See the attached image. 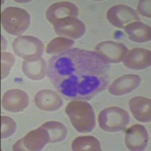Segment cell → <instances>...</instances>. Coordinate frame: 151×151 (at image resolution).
Masks as SVG:
<instances>
[{
  "label": "cell",
  "instance_id": "ac0fdd59",
  "mask_svg": "<svg viewBox=\"0 0 151 151\" xmlns=\"http://www.w3.org/2000/svg\"><path fill=\"white\" fill-rule=\"evenodd\" d=\"M130 40L137 43H144L150 41V27L141 22H133L124 27Z\"/></svg>",
  "mask_w": 151,
  "mask_h": 151
},
{
  "label": "cell",
  "instance_id": "d6986e66",
  "mask_svg": "<svg viewBox=\"0 0 151 151\" xmlns=\"http://www.w3.org/2000/svg\"><path fill=\"white\" fill-rule=\"evenodd\" d=\"M42 127L46 129L50 136L49 143H59L64 141L67 137V129L61 122H47L42 125Z\"/></svg>",
  "mask_w": 151,
  "mask_h": 151
},
{
  "label": "cell",
  "instance_id": "ba28073f",
  "mask_svg": "<svg viewBox=\"0 0 151 151\" xmlns=\"http://www.w3.org/2000/svg\"><path fill=\"white\" fill-rule=\"evenodd\" d=\"M128 52L129 49L124 44L112 41L102 42L95 48V52L109 64L123 61Z\"/></svg>",
  "mask_w": 151,
  "mask_h": 151
},
{
  "label": "cell",
  "instance_id": "30bf717a",
  "mask_svg": "<svg viewBox=\"0 0 151 151\" xmlns=\"http://www.w3.org/2000/svg\"><path fill=\"white\" fill-rule=\"evenodd\" d=\"M56 33L59 36H67L78 40L86 33V27L83 21L76 17H70L58 21L54 24Z\"/></svg>",
  "mask_w": 151,
  "mask_h": 151
},
{
  "label": "cell",
  "instance_id": "7a4b0ae2",
  "mask_svg": "<svg viewBox=\"0 0 151 151\" xmlns=\"http://www.w3.org/2000/svg\"><path fill=\"white\" fill-rule=\"evenodd\" d=\"M65 112L74 129L80 133L91 132L95 127V114L87 101L74 100L67 104Z\"/></svg>",
  "mask_w": 151,
  "mask_h": 151
},
{
  "label": "cell",
  "instance_id": "ffe728a7",
  "mask_svg": "<svg viewBox=\"0 0 151 151\" xmlns=\"http://www.w3.org/2000/svg\"><path fill=\"white\" fill-rule=\"evenodd\" d=\"M74 151H101V147L99 141L92 136H81L73 141L71 145Z\"/></svg>",
  "mask_w": 151,
  "mask_h": 151
},
{
  "label": "cell",
  "instance_id": "7402d4cb",
  "mask_svg": "<svg viewBox=\"0 0 151 151\" xmlns=\"http://www.w3.org/2000/svg\"><path fill=\"white\" fill-rule=\"evenodd\" d=\"M1 123H2V133H1L2 139L8 138L14 134L17 129V125L13 119L6 116H2L1 117Z\"/></svg>",
  "mask_w": 151,
  "mask_h": 151
},
{
  "label": "cell",
  "instance_id": "3957f363",
  "mask_svg": "<svg viewBox=\"0 0 151 151\" xmlns=\"http://www.w3.org/2000/svg\"><path fill=\"white\" fill-rule=\"evenodd\" d=\"M2 27L12 36H21L29 28L30 16L25 9L9 7L2 11L1 15Z\"/></svg>",
  "mask_w": 151,
  "mask_h": 151
},
{
  "label": "cell",
  "instance_id": "e0dca14e",
  "mask_svg": "<svg viewBox=\"0 0 151 151\" xmlns=\"http://www.w3.org/2000/svg\"><path fill=\"white\" fill-rule=\"evenodd\" d=\"M46 62L42 58L35 60H24L22 70L27 77L32 80H40L45 78L46 73Z\"/></svg>",
  "mask_w": 151,
  "mask_h": 151
},
{
  "label": "cell",
  "instance_id": "cb8c5ba5",
  "mask_svg": "<svg viewBox=\"0 0 151 151\" xmlns=\"http://www.w3.org/2000/svg\"><path fill=\"white\" fill-rule=\"evenodd\" d=\"M137 10L143 16L150 17V1H140Z\"/></svg>",
  "mask_w": 151,
  "mask_h": 151
},
{
  "label": "cell",
  "instance_id": "44dd1931",
  "mask_svg": "<svg viewBox=\"0 0 151 151\" xmlns=\"http://www.w3.org/2000/svg\"><path fill=\"white\" fill-rule=\"evenodd\" d=\"M75 42L67 38L58 37L50 42L47 45L46 53L51 55H59L70 49Z\"/></svg>",
  "mask_w": 151,
  "mask_h": 151
},
{
  "label": "cell",
  "instance_id": "5b68a950",
  "mask_svg": "<svg viewBox=\"0 0 151 151\" xmlns=\"http://www.w3.org/2000/svg\"><path fill=\"white\" fill-rule=\"evenodd\" d=\"M12 48L18 57L26 60H35L42 56L45 51L42 42L31 36H21L14 40Z\"/></svg>",
  "mask_w": 151,
  "mask_h": 151
},
{
  "label": "cell",
  "instance_id": "4fadbf2b",
  "mask_svg": "<svg viewBox=\"0 0 151 151\" xmlns=\"http://www.w3.org/2000/svg\"><path fill=\"white\" fill-rule=\"evenodd\" d=\"M150 63V51L142 48H134L129 51L123 60L124 65L134 70L147 68Z\"/></svg>",
  "mask_w": 151,
  "mask_h": 151
},
{
  "label": "cell",
  "instance_id": "9a60e30c",
  "mask_svg": "<svg viewBox=\"0 0 151 151\" xmlns=\"http://www.w3.org/2000/svg\"><path fill=\"white\" fill-rule=\"evenodd\" d=\"M34 102L37 108L43 111L54 112L63 104L61 97L52 90H42L35 95Z\"/></svg>",
  "mask_w": 151,
  "mask_h": 151
},
{
  "label": "cell",
  "instance_id": "7c38bea8",
  "mask_svg": "<svg viewBox=\"0 0 151 151\" xmlns=\"http://www.w3.org/2000/svg\"><path fill=\"white\" fill-rule=\"evenodd\" d=\"M148 141L147 131L143 125H132L125 132V142L130 150H144L147 146Z\"/></svg>",
  "mask_w": 151,
  "mask_h": 151
},
{
  "label": "cell",
  "instance_id": "8fae6325",
  "mask_svg": "<svg viewBox=\"0 0 151 151\" xmlns=\"http://www.w3.org/2000/svg\"><path fill=\"white\" fill-rule=\"evenodd\" d=\"M79 9L75 4L70 2H59L50 6L46 12V17L52 24L70 17H77Z\"/></svg>",
  "mask_w": 151,
  "mask_h": 151
},
{
  "label": "cell",
  "instance_id": "2e32d148",
  "mask_svg": "<svg viewBox=\"0 0 151 151\" xmlns=\"http://www.w3.org/2000/svg\"><path fill=\"white\" fill-rule=\"evenodd\" d=\"M150 99L136 96L129 101V109L134 118L141 122H150L151 120Z\"/></svg>",
  "mask_w": 151,
  "mask_h": 151
},
{
  "label": "cell",
  "instance_id": "9c48e42d",
  "mask_svg": "<svg viewBox=\"0 0 151 151\" xmlns=\"http://www.w3.org/2000/svg\"><path fill=\"white\" fill-rule=\"evenodd\" d=\"M29 104V98L28 94L21 89H12L6 91L2 100L3 108L11 113L24 111L27 108Z\"/></svg>",
  "mask_w": 151,
  "mask_h": 151
},
{
  "label": "cell",
  "instance_id": "277c9868",
  "mask_svg": "<svg viewBox=\"0 0 151 151\" xmlns=\"http://www.w3.org/2000/svg\"><path fill=\"white\" fill-rule=\"evenodd\" d=\"M129 121L130 117L129 113L117 106H110L104 109L98 115L100 128L107 132L122 131L129 125Z\"/></svg>",
  "mask_w": 151,
  "mask_h": 151
},
{
  "label": "cell",
  "instance_id": "603a6c76",
  "mask_svg": "<svg viewBox=\"0 0 151 151\" xmlns=\"http://www.w3.org/2000/svg\"><path fill=\"white\" fill-rule=\"evenodd\" d=\"M2 59V79L9 76L12 67L15 63V58L12 54L2 52L1 54Z\"/></svg>",
  "mask_w": 151,
  "mask_h": 151
},
{
  "label": "cell",
  "instance_id": "52a82bcc",
  "mask_svg": "<svg viewBox=\"0 0 151 151\" xmlns=\"http://www.w3.org/2000/svg\"><path fill=\"white\" fill-rule=\"evenodd\" d=\"M106 18L110 24L118 28H124L128 24L140 21V17L137 12L124 5L110 8L106 13Z\"/></svg>",
  "mask_w": 151,
  "mask_h": 151
},
{
  "label": "cell",
  "instance_id": "5bb4252c",
  "mask_svg": "<svg viewBox=\"0 0 151 151\" xmlns=\"http://www.w3.org/2000/svg\"><path fill=\"white\" fill-rule=\"evenodd\" d=\"M141 80V77L136 74L122 76L113 82L108 88L109 92L115 96L129 94L139 86Z\"/></svg>",
  "mask_w": 151,
  "mask_h": 151
},
{
  "label": "cell",
  "instance_id": "6da1fadb",
  "mask_svg": "<svg viewBox=\"0 0 151 151\" xmlns=\"http://www.w3.org/2000/svg\"><path fill=\"white\" fill-rule=\"evenodd\" d=\"M109 69L98 53L75 48L52 57L47 75L66 98L89 100L107 87Z\"/></svg>",
  "mask_w": 151,
  "mask_h": 151
},
{
  "label": "cell",
  "instance_id": "8992f818",
  "mask_svg": "<svg viewBox=\"0 0 151 151\" xmlns=\"http://www.w3.org/2000/svg\"><path fill=\"white\" fill-rule=\"evenodd\" d=\"M49 141L48 132L41 126L29 132L24 138L17 141L13 146V150H41Z\"/></svg>",
  "mask_w": 151,
  "mask_h": 151
}]
</instances>
